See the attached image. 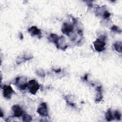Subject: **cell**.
<instances>
[{
	"mask_svg": "<svg viewBox=\"0 0 122 122\" xmlns=\"http://www.w3.org/2000/svg\"><path fill=\"white\" fill-rule=\"evenodd\" d=\"M88 74H85L82 78L83 80L84 81H87V78H88Z\"/></svg>",
	"mask_w": 122,
	"mask_h": 122,
	"instance_id": "20",
	"label": "cell"
},
{
	"mask_svg": "<svg viewBox=\"0 0 122 122\" xmlns=\"http://www.w3.org/2000/svg\"><path fill=\"white\" fill-rule=\"evenodd\" d=\"M13 114L14 117H20L23 113V111L20 106L18 105H14L12 107Z\"/></svg>",
	"mask_w": 122,
	"mask_h": 122,
	"instance_id": "8",
	"label": "cell"
},
{
	"mask_svg": "<svg viewBox=\"0 0 122 122\" xmlns=\"http://www.w3.org/2000/svg\"><path fill=\"white\" fill-rule=\"evenodd\" d=\"M74 27L72 24L67 22H64L62 26L61 30L62 33L69 35L72 31Z\"/></svg>",
	"mask_w": 122,
	"mask_h": 122,
	"instance_id": "6",
	"label": "cell"
},
{
	"mask_svg": "<svg viewBox=\"0 0 122 122\" xmlns=\"http://www.w3.org/2000/svg\"><path fill=\"white\" fill-rule=\"evenodd\" d=\"M114 117L116 119H117V120H120L121 119V113H120V112L119 111H115L114 112Z\"/></svg>",
	"mask_w": 122,
	"mask_h": 122,
	"instance_id": "16",
	"label": "cell"
},
{
	"mask_svg": "<svg viewBox=\"0 0 122 122\" xmlns=\"http://www.w3.org/2000/svg\"><path fill=\"white\" fill-rule=\"evenodd\" d=\"M54 71L56 73H59L61 71V69H53Z\"/></svg>",
	"mask_w": 122,
	"mask_h": 122,
	"instance_id": "19",
	"label": "cell"
},
{
	"mask_svg": "<svg viewBox=\"0 0 122 122\" xmlns=\"http://www.w3.org/2000/svg\"><path fill=\"white\" fill-rule=\"evenodd\" d=\"M37 112L41 116H43V117L48 116L49 112H48V109L46 103L42 102L38 107Z\"/></svg>",
	"mask_w": 122,
	"mask_h": 122,
	"instance_id": "4",
	"label": "cell"
},
{
	"mask_svg": "<svg viewBox=\"0 0 122 122\" xmlns=\"http://www.w3.org/2000/svg\"><path fill=\"white\" fill-rule=\"evenodd\" d=\"M105 117L106 120L110 122V121H111L113 120L114 117H113V116L112 114V112L111 111V110L110 109H108V111H107V112H106Z\"/></svg>",
	"mask_w": 122,
	"mask_h": 122,
	"instance_id": "13",
	"label": "cell"
},
{
	"mask_svg": "<svg viewBox=\"0 0 122 122\" xmlns=\"http://www.w3.org/2000/svg\"><path fill=\"white\" fill-rule=\"evenodd\" d=\"M20 39H21V40L23 38V35H22L21 33H20Z\"/></svg>",
	"mask_w": 122,
	"mask_h": 122,
	"instance_id": "21",
	"label": "cell"
},
{
	"mask_svg": "<svg viewBox=\"0 0 122 122\" xmlns=\"http://www.w3.org/2000/svg\"><path fill=\"white\" fill-rule=\"evenodd\" d=\"M27 80V79L25 77H17L15 81V84L20 89L24 90L27 88L28 83Z\"/></svg>",
	"mask_w": 122,
	"mask_h": 122,
	"instance_id": "3",
	"label": "cell"
},
{
	"mask_svg": "<svg viewBox=\"0 0 122 122\" xmlns=\"http://www.w3.org/2000/svg\"><path fill=\"white\" fill-rule=\"evenodd\" d=\"M40 87V85L36 81V80L32 79L28 83L27 88L29 92L32 94H35Z\"/></svg>",
	"mask_w": 122,
	"mask_h": 122,
	"instance_id": "2",
	"label": "cell"
},
{
	"mask_svg": "<svg viewBox=\"0 0 122 122\" xmlns=\"http://www.w3.org/2000/svg\"><path fill=\"white\" fill-rule=\"evenodd\" d=\"M33 58V56L31 55H22L21 56H19L17 58V59H16V64L19 65L20 64V63H21L22 62H23V61H29L30 59H31Z\"/></svg>",
	"mask_w": 122,
	"mask_h": 122,
	"instance_id": "9",
	"label": "cell"
},
{
	"mask_svg": "<svg viewBox=\"0 0 122 122\" xmlns=\"http://www.w3.org/2000/svg\"><path fill=\"white\" fill-rule=\"evenodd\" d=\"M3 115V113L2 112V111L1 110H0V117H2Z\"/></svg>",
	"mask_w": 122,
	"mask_h": 122,
	"instance_id": "22",
	"label": "cell"
},
{
	"mask_svg": "<svg viewBox=\"0 0 122 122\" xmlns=\"http://www.w3.org/2000/svg\"><path fill=\"white\" fill-rule=\"evenodd\" d=\"M96 91H97V94H96V97L95 99V102L98 103L100 102L103 97L102 96V87L100 86H98L96 88Z\"/></svg>",
	"mask_w": 122,
	"mask_h": 122,
	"instance_id": "11",
	"label": "cell"
},
{
	"mask_svg": "<svg viewBox=\"0 0 122 122\" xmlns=\"http://www.w3.org/2000/svg\"><path fill=\"white\" fill-rule=\"evenodd\" d=\"M105 39V36H102L100 38H97L93 42V46L96 51L98 52H101L104 50L106 45Z\"/></svg>",
	"mask_w": 122,
	"mask_h": 122,
	"instance_id": "1",
	"label": "cell"
},
{
	"mask_svg": "<svg viewBox=\"0 0 122 122\" xmlns=\"http://www.w3.org/2000/svg\"><path fill=\"white\" fill-rule=\"evenodd\" d=\"M122 44L121 41H116L113 43V47H114V50L120 53L122 52Z\"/></svg>",
	"mask_w": 122,
	"mask_h": 122,
	"instance_id": "12",
	"label": "cell"
},
{
	"mask_svg": "<svg viewBox=\"0 0 122 122\" xmlns=\"http://www.w3.org/2000/svg\"><path fill=\"white\" fill-rule=\"evenodd\" d=\"M37 74L41 77H44L45 76V72L42 69H38L36 71Z\"/></svg>",
	"mask_w": 122,
	"mask_h": 122,
	"instance_id": "17",
	"label": "cell"
},
{
	"mask_svg": "<svg viewBox=\"0 0 122 122\" xmlns=\"http://www.w3.org/2000/svg\"><path fill=\"white\" fill-rule=\"evenodd\" d=\"M111 16V13L108 10L104 11L103 13V17L104 19H108Z\"/></svg>",
	"mask_w": 122,
	"mask_h": 122,
	"instance_id": "18",
	"label": "cell"
},
{
	"mask_svg": "<svg viewBox=\"0 0 122 122\" xmlns=\"http://www.w3.org/2000/svg\"><path fill=\"white\" fill-rule=\"evenodd\" d=\"M60 39V37H59L57 34L54 33H51L49 35L48 37V39L51 42H53L56 47H57L58 45V42Z\"/></svg>",
	"mask_w": 122,
	"mask_h": 122,
	"instance_id": "10",
	"label": "cell"
},
{
	"mask_svg": "<svg viewBox=\"0 0 122 122\" xmlns=\"http://www.w3.org/2000/svg\"><path fill=\"white\" fill-rule=\"evenodd\" d=\"M111 30L115 32L116 33H121L122 32V30L121 29L118 27L117 26L113 25L111 28Z\"/></svg>",
	"mask_w": 122,
	"mask_h": 122,
	"instance_id": "15",
	"label": "cell"
},
{
	"mask_svg": "<svg viewBox=\"0 0 122 122\" xmlns=\"http://www.w3.org/2000/svg\"><path fill=\"white\" fill-rule=\"evenodd\" d=\"M32 117L28 114H24L23 115L22 121L25 122H29L32 121Z\"/></svg>",
	"mask_w": 122,
	"mask_h": 122,
	"instance_id": "14",
	"label": "cell"
},
{
	"mask_svg": "<svg viewBox=\"0 0 122 122\" xmlns=\"http://www.w3.org/2000/svg\"><path fill=\"white\" fill-rule=\"evenodd\" d=\"M28 31L29 33L30 34V35L32 36H33V37L37 36L39 38H41V34H42L41 31L36 26H31L28 29Z\"/></svg>",
	"mask_w": 122,
	"mask_h": 122,
	"instance_id": "7",
	"label": "cell"
},
{
	"mask_svg": "<svg viewBox=\"0 0 122 122\" xmlns=\"http://www.w3.org/2000/svg\"><path fill=\"white\" fill-rule=\"evenodd\" d=\"M2 89L4 97L7 99H10L14 92L12 88L10 85H4Z\"/></svg>",
	"mask_w": 122,
	"mask_h": 122,
	"instance_id": "5",
	"label": "cell"
}]
</instances>
